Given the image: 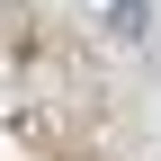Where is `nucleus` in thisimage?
I'll return each instance as SVG.
<instances>
[{"mask_svg":"<svg viewBox=\"0 0 161 161\" xmlns=\"http://www.w3.org/2000/svg\"><path fill=\"white\" fill-rule=\"evenodd\" d=\"M108 27L125 36V45H134V36H152V0H116V9H108Z\"/></svg>","mask_w":161,"mask_h":161,"instance_id":"obj_1","label":"nucleus"}]
</instances>
